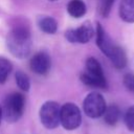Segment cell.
<instances>
[{
    "label": "cell",
    "instance_id": "1",
    "mask_svg": "<svg viewBox=\"0 0 134 134\" xmlns=\"http://www.w3.org/2000/svg\"><path fill=\"white\" fill-rule=\"evenodd\" d=\"M96 44L98 48L103 51L105 55H107L112 62L113 66L116 69H124L127 65V57L124 49L116 45L108 34L105 31L103 26L97 23L96 25Z\"/></svg>",
    "mask_w": 134,
    "mask_h": 134
},
{
    "label": "cell",
    "instance_id": "2",
    "mask_svg": "<svg viewBox=\"0 0 134 134\" xmlns=\"http://www.w3.org/2000/svg\"><path fill=\"white\" fill-rule=\"evenodd\" d=\"M6 44L10 53L19 59L26 58L31 50V37L26 26H15L7 35Z\"/></svg>",
    "mask_w": 134,
    "mask_h": 134
},
{
    "label": "cell",
    "instance_id": "3",
    "mask_svg": "<svg viewBox=\"0 0 134 134\" xmlns=\"http://www.w3.org/2000/svg\"><path fill=\"white\" fill-rule=\"evenodd\" d=\"M81 81L90 87L107 88V80L103 71L102 65L94 58H89L86 61V70L81 74Z\"/></svg>",
    "mask_w": 134,
    "mask_h": 134
},
{
    "label": "cell",
    "instance_id": "4",
    "mask_svg": "<svg viewBox=\"0 0 134 134\" xmlns=\"http://www.w3.org/2000/svg\"><path fill=\"white\" fill-rule=\"evenodd\" d=\"M25 108V98L24 95L19 92L10 93L6 96L3 108L2 116L7 122H16L23 114Z\"/></svg>",
    "mask_w": 134,
    "mask_h": 134
},
{
    "label": "cell",
    "instance_id": "5",
    "mask_svg": "<svg viewBox=\"0 0 134 134\" xmlns=\"http://www.w3.org/2000/svg\"><path fill=\"white\" fill-rule=\"evenodd\" d=\"M61 107L58 103L49 100L42 105L40 109V119L47 129H54L60 124Z\"/></svg>",
    "mask_w": 134,
    "mask_h": 134
},
{
    "label": "cell",
    "instance_id": "6",
    "mask_svg": "<svg viewBox=\"0 0 134 134\" xmlns=\"http://www.w3.org/2000/svg\"><path fill=\"white\" fill-rule=\"evenodd\" d=\"M82 121L81 111L72 103H67L61 107L60 113V122L67 130L76 129Z\"/></svg>",
    "mask_w": 134,
    "mask_h": 134
},
{
    "label": "cell",
    "instance_id": "7",
    "mask_svg": "<svg viewBox=\"0 0 134 134\" xmlns=\"http://www.w3.org/2000/svg\"><path fill=\"white\" fill-rule=\"evenodd\" d=\"M84 112L87 116L91 118H97L100 117L105 110H106V102L103 95L98 92H91L89 93L83 104Z\"/></svg>",
    "mask_w": 134,
    "mask_h": 134
},
{
    "label": "cell",
    "instance_id": "8",
    "mask_svg": "<svg viewBox=\"0 0 134 134\" xmlns=\"http://www.w3.org/2000/svg\"><path fill=\"white\" fill-rule=\"evenodd\" d=\"M93 34H94V30H93L92 24L89 21H86L75 29H68L65 32V37L71 43L85 44L91 40Z\"/></svg>",
    "mask_w": 134,
    "mask_h": 134
},
{
    "label": "cell",
    "instance_id": "9",
    "mask_svg": "<svg viewBox=\"0 0 134 134\" xmlns=\"http://www.w3.org/2000/svg\"><path fill=\"white\" fill-rule=\"evenodd\" d=\"M29 65H30V69L35 73L44 75L50 69V65H51L50 57L48 55V53H46L44 51H40L31 58Z\"/></svg>",
    "mask_w": 134,
    "mask_h": 134
},
{
    "label": "cell",
    "instance_id": "10",
    "mask_svg": "<svg viewBox=\"0 0 134 134\" xmlns=\"http://www.w3.org/2000/svg\"><path fill=\"white\" fill-rule=\"evenodd\" d=\"M119 17L127 23H134V0L120 1Z\"/></svg>",
    "mask_w": 134,
    "mask_h": 134
},
{
    "label": "cell",
    "instance_id": "11",
    "mask_svg": "<svg viewBox=\"0 0 134 134\" xmlns=\"http://www.w3.org/2000/svg\"><path fill=\"white\" fill-rule=\"evenodd\" d=\"M67 10L73 18H81L86 14V4L83 0H71L67 5Z\"/></svg>",
    "mask_w": 134,
    "mask_h": 134
},
{
    "label": "cell",
    "instance_id": "12",
    "mask_svg": "<svg viewBox=\"0 0 134 134\" xmlns=\"http://www.w3.org/2000/svg\"><path fill=\"white\" fill-rule=\"evenodd\" d=\"M103 115H104V119H105L106 124H108L110 126H114L119 119L120 111L116 105H110V106L106 107V110Z\"/></svg>",
    "mask_w": 134,
    "mask_h": 134
},
{
    "label": "cell",
    "instance_id": "13",
    "mask_svg": "<svg viewBox=\"0 0 134 134\" xmlns=\"http://www.w3.org/2000/svg\"><path fill=\"white\" fill-rule=\"evenodd\" d=\"M38 25H39L40 29L46 34H54L58 29L57 21L53 18L48 17V16L40 18L38 21Z\"/></svg>",
    "mask_w": 134,
    "mask_h": 134
},
{
    "label": "cell",
    "instance_id": "14",
    "mask_svg": "<svg viewBox=\"0 0 134 134\" xmlns=\"http://www.w3.org/2000/svg\"><path fill=\"white\" fill-rule=\"evenodd\" d=\"M12 70V64L5 58H0V84L5 83Z\"/></svg>",
    "mask_w": 134,
    "mask_h": 134
},
{
    "label": "cell",
    "instance_id": "15",
    "mask_svg": "<svg viewBox=\"0 0 134 134\" xmlns=\"http://www.w3.org/2000/svg\"><path fill=\"white\" fill-rule=\"evenodd\" d=\"M16 82L19 88L22 91H28L30 87V81L28 76L23 72V71H18L16 73Z\"/></svg>",
    "mask_w": 134,
    "mask_h": 134
},
{
    "label": "cell",
    "instance_id": "16",
    "mask_svg": "<svg viewBox=\"0 0 134 134\" xmlns=\"http://www.w3.org/2000/svg\"><path fill=\"white\" fill-rule=\"evenodd\" d=\"M114 0H98V12L103 17H108Z\"/></svg>",
    "mask_w": 134,
    "mask_h": 134
},
{
    "label": "cell",
    "instance_id": "17",
    "mask_svg": "<svg viewBox=\"0 0 134 134\" xmlns=\"http://www.w3.org/2000/svg\"><path fill=\"white\" fill-rule=\"evenodd\" d=\"M125 122H126L127 128L130 131L134 132V106L130 107L127 110L125 114Z\"/></svg>",
    "mask_w": 134,
    "mask_h": 134
},
{
    "label": "cell",
    "instance_id": "18",
    "mask_svg": "<svg viewBox=\"0 0 134 134\" xmlns=\"http://www.w3.org/2000/svg\"><path fill=\"white\" fill-rule=\"evenodd\" d=\"M122 83H124L125 87L127 88V90L134 93V74H132V73L125 74V76L122 79Z\"/></svg>",
    "mask_w": 134,
    "mask_h": 134
},
{
    "label": "cell",
    "instance_id": "19",
    "mask_svg": "<svg viewBox=\"0 0 134 134\" xmlns=\"http://www.w3.org/2000/svg\"><path fill=\"white\" fill-rule=\"evenodd\" d=\"M1 118H2V108L0 107V122H1Z\"/></svg>",
    "mask_w": 134,
    "mask_h": 134
},
{
    "label": "cell",
    "instance_id": "20",
    "mask_svg": "<svg viewBox=\"0 0 134 134\" xmlns=\"http://www.w3.org/2000/svg\"><path fill=\"white\" fill-rule=\"evenodd\" d=\"M50 1H55V0H50Z\"/></svg>",
    "mask_w": 134,
    "mask_h": 134
}]
</instances>
